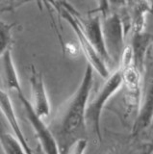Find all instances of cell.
Wrapping results in <instances>:
<instances>
[{
    "mask_svg": "<svg viewBox=\"0 0 153 154\" xmlns=\"http://www.w3.org/2000/svg\"><path fill=\"white\" fill-rule=\"evenodd\" d=\"M132 60H133V50H132V47L128 46L125 48V50H124L123 55H122V62H123L122 64L124 66V69L130 66Z\"/></svg>",
    "mask_w": 153,
    "mask_h": 154,
    "instance_id": "cell-11",
    "label": "cell"
},
{
    "mask_svg": "<svg viewBox=\"0 0 153 154\" xmlns=\"http://www.w3.org/2000/svg\"><path fill=\"white\" fill-rule=\"evenodd\" d=\"M2 65H3V71H4V75H5V81L7 87L10 90L17 91V94L22 93L10 50L6 49L2 53Z\"/></svg>",
    "mask_w": 153,
    "mask_h": 154,
    "instance_id": "cell-8",
    "label": "cell"
},
{
    "mask_svg": "<svg viewBox=\"0 0 153 154\" xmlns=\"http://www.w3.org/2000/svg\"><path fill=\"white\" fill-rule=\"evenodd\" d=\"M1 142L3 148L5 149L7 154H25L22 150V144L18 143L16 139H14L11 135L3 134Z\"/></svg>",
    "mask_w": 153,
    "mask_h": 154,
    "instance_id": "cell-10",
    "label": "cell"
},
{
    "mask_svg": "<svg viewBox=\"0 0 153 154\" xmlns=\"http://www.w3.org/2000/svg\"><path fill=\"white\" fill-rule=\"evenodd\" d=\"M93 84V69L90 65L86 69L84 78L81 82V85L77 93L70 100L66 111L63 129L66 135H72L77 132L83 125V122L87 112L86 105L88 102L90 91Z\"/></svg>",
    "mask_w": 153,
    "mask_h": 154,
    "instance_id": "cell-1",
    "label": "cell"
},
{
    "mask_svg": "<svg viewBox=\"0 0 153 154\" xmlns=\"http://www.w3.org/2000/svg\"><path fill=\"white\" fill-rule=\"evenodd\" d=\"M81 21V19H80ZM82 24V21H81ZM83 30L88 37L89 41L94 47V49L99 54V56L102 58V60L105 62L108 60V53H107V46L105 45V42L103 40V36L101 33V29H100L99 20L97 18H94L90 20L89 22L82 24Z\"/></svg>",
    "mask_w": 153,
    "mask_h": 154,
    "instance_id": "cell-6",
    "label": "cell"
},
{
    "mask_svg": "<svg viewBox=\"0 0 153 154\" xmlns=\"http://www.w3.org/2000/svg\"><path fill=\"white\" fill-rule=\"evenodd\" d=\"M85 146H86V143L84 141H81L77 143V146H76L75 150L73 152V154H82L83 150L85 149Z\"/></svg>",
    "mask_w": 153,
    "mask_h": 154,
    "instance_id": "cell-12",
    "label": "cell"
},
{
    "mask_svg": "<svg viewBox=\"0 0 153 154\" xmlns=\"http://www.w3.org/2000/svg\"><path fill=\"white\" fill-rule=\"evenodd\" d=\"M122 78L124 84L130 91L134 93L138 90V87L140 85V76L134 67L129 66L124 69L122 71Z\"/></svg>",
    "mask_w": 153,
    "mask_h": 154,
    "instance_id": "cell-9",
    "label": "cell"
},
{
    "mask_svg": "<svg viewBox=\"0 0 153 154\" xmlns=\"http://www.w3.org/2000/svg\"><path fill=\"white\" fill-rule=\"evenodd\" d=\"M122 82V72L121 71H118L116 73H114L112 76H110L106 81V83L103 85L102 89L100 90L99 94L96 95V97L94 98V100L87 108L86 116L90 120H93L94 125L96 126V129L98 128L99 115L101 113V110L105 105V102L119 88V86H121Z\"/></svg>",
    "mask_w": 153,
    "mask_h": 154,
    "instance_id": "cell-3",
    "label": "cell"
},
{
    "mask_svg": "<svg viewBox=\"0 0 153 154\" xmlns=\"http://www.w3.org/2000/svg\"><path fill=\"white\" fill-rule=\"evenodd\" d=\"M1 110H2V112L5 114V117L8 119L13 130L16 132L17 137L20 141V143L22 144V146L25 148L26 153L32 154L31 150L28 148L27 144L24 141V138H23V135L20 131V125H18V122L17 120L16 115L14 113V109H13V105H12L11 100L9 98L8 94L4 93V91H1Z\"/></svg>",
    "mask_w": 153,
    "mask_h": 154,
    "instance_id": "cell-7",
    "label": "cell"
},
{
    "mask_svg": "<svg viewBox=\"0 0 153 154\" xmlns=\"http://www.w3.org/2000/svg\"><path fill=\"white\" fill-rule=\"evenodd\" d=\"M31 84L33 91V98H34V110L40 118L47 117L50 113V105L47 98L44 84L42 81L41 75L35 69H32Z\"/></svg>",
    "mask_w": 153,
    "mask_h": 154,
    "instance_id": "cell-5",
    "label": "cell"
},
{
    "mask_svg": "<svg viewBox=\"0 0 153 154\" xmlns=\"http://www.w3.org/2000/svg\"><path fill=\"white\" fill-rule=\"evenodd\" d=\"M65 18L69 22L71 27L73 28V30L75 34L78 37V41L80 43V46L82 48V50L84 52V54L87 58V60L90 63V66L93 67L98 73L101 75L103 78H107L108 77V70L107 67L104 64V61L102 60V58L99 56V54L96 52V50L94 49V47L89 41L88 37L86 36V34L83 30L82 24L78 17H74L72 13L70 11L66 12L64 14Z\"/></svg>",
    "mask_w": 153,
    "mask_h": 154,
    "instance_id": "cell-2",
    "label": "cell"
},
{
    "mask_svg": "<svg viewBox=\"0 0 153 154\" xmlns=\"http://www.w3.org/2000/svg\"><path fill=\"white\" fill-rule=\"evenodd\" d=\"M18 97L21 100V102L24 106L26 110V114L28 116V119H30V122L33 125V127L36 130V132L39 136L41 143L44 144V147L47 154H58V149H57L56 143L54 141L53 137L48 131V129L41 122V118L36 114L34 108L31 105V103L26 99V97L23 95L22 93L18 94Z\"/></svg>",
    "mask_w": 153,
    "mask_h": 154,
    "instance_id": "cell-4",
    "label": "cell"
}]
</instances>
